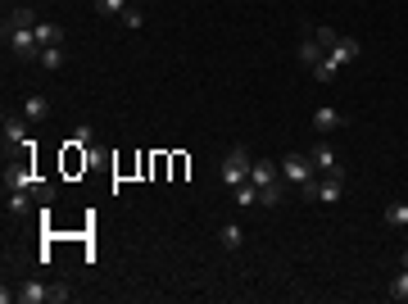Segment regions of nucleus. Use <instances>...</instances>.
<instances>
[{
  "label": "nucleus",
  "instance_id": "nucleus-1",
  "mask_svg": "<svg viewBox=\"0 0 408 304\" xmlns=\"http://www.w3.org/2000/svg\"><path fill=\"white\" fill-rule=\"evenodd\" d=\"M37 14L28 10V5H19V10L10 14V19H5V45H10L14 50V59H23V64H28V59H41V41H37Z\"/></svg>",
  "mask_w": 408,
  "mask_h": 304
},
{
  "label": "nucleus",
  "instance_id": "nucleus-2",
  "mask_svg": "<svg viewBox=\"0 0 408 304\" xmlns=\"http://www.w3.org/2000/svg\"><path fill=\"white\" fill-rule=\"evenodd\" d=\"M249 182L258 186V200L263 205H281V163H272V159H254L249 163Z\"/></svg>",
  "mask_w": 408,
  "mask_h": 304
},
{
  "label": "nucleus",
  "instance_id": "nucleus-3",
  "mask_svg": "<svg viewBox=\"0 0 408 304\" xmlns=\"http://www.w3.org/2000/svg\"><path fill=\"white\" fill-rule=\"evenodd\" d=\"M249 163H254V154H249L245 145H232V150H227V159H223V182H227V186L249 182Z\"/></svg>",
  "mask_w": 408,
  "mask_h": 304
},
{
  "label": "nucleus",
  "instance_id": "nucleus-4",
  "mask_svg": "<svg viewBox=\"0 0 408 304\" xmlns=\"http://www.w3.org/2000/svg\"><path fill=\"white\" fill-rule=\"evenodd\" d=\"M327 59H332L336 68L354 64V59H363V41H358V37H340V32H336L332 45H327Z\"/></svg>",
  "mask_w": 408,
  "mask_h": 304
},
{
  "label": "nucleus",
  "instance_id": "nucleus-5",
  "mask_svg": "<svg viewBox=\"0 0 408 304\" xmlns=\"http://www.w3.org/2000/svg\"><path fill=\"white\" fill-rule=\"evenodd\" d=\"M309 159H313V168H318V173H323V177H345V168H340V159H336V150H332V145H313V154H309Z\"/></svg>",
  "mask_w": 408,
  "mask_h": 304
},
{
  "label": "nucleus",
  "instance_id": "nucleus-6",
  "mask_svg": "<svg viewBox=\"0 0 408 304\" xmlns=\"http://www.w3.org/2000/svg\"><path fill=\"white\" fill-rule=\"evenodd\" d=\"M345 114H336L332 105H323V109H313V132H318V136H327V132H340L345 128Z\"/></svg>",
  "mask_w": 408,
  "mask_h": 304
},
{
  "label": "nucleus",
  "instance_id": "nucleus-7",
  "mask_svg": "<svg viewBox=\"0 0 408 304\" xmlns=\"http://www.w3.org/2000/svg\"><path fill=\"white\" fill-rule=\"evenodd\" d=\"M14 300H19V304H45V300H50V286L37 282V277H28V282H19Z\"/></svg>",
  "mask_w": 408,
  "mask_h": 304
},
{
  "label": "nucleus",
  "instance_id": "nucleus-8",
  "mask_svg": "<svg viewBox=\"0 0 408 304\" xmlns=\"http://www.w3.org/2000/svg\"><path fill=\"white\" fill-rule=\"evenodd\" d=\"M345 196V177H318V200L323 205H336Z\"/></svg>",
  "mask_w": 408,
  "mask_h": 304
},
{
  "label": "nucleus",
  "instance_id": "nucleus-9",
  "mask_svg": "<svg viewBox=\"0 0 408 304\" xmlns=\"http://www.w3.org/2000/svg\"><path fill=\"white\" fill-rule=\"evenodd\" d=\"M5 145H32V136H28V119H5Z\"/></svg>",
  "mask_w": 408,
  "mask_h": 304
},
{
  "label": "nucleus",
  "instance_id": "nucleus-10",
  "mask_svg": "<svg viewBox=\"0 0 408 304\" xmlns=\"http://www.w3.org/2000/svg\"><path fill=\"white\" fill-rule=\"evenodd\" d=\"M37 41H41V50L45 45H64V28L59 23H37Z\"/></svg>",
  "mask_w": 408,
  "mask_h": 304
},
{
  "label": "nucleus",
  "instance_id": "nucleus-11",
  "mask_svg": "<svg viewBox=\"0 0 408 304\" xmlns=\"http://www.w3.org/2000/svg\"><path fill=\"white\" fill-rule=\"evenodd\" d=\"M45 114H50V105H45V96H28V100H23V119H28V123H41Z\"/></svg>",
  "mask_w": 408,
  "mask_h": 304
},
{
  "label": "nucleus",
  "instance_id": "nucleus-12",
  "mask_svg": "<svg viewBox=\"0 0 408 304\" xmlns=\"http://www.w3.org/2000/svg\"><path fill=\"white\" fill-rule=\"evenodd\" d=\"M32 173H28V168H10V173H5V191H32Z\"/></svg>",
  "mask_w": 408,
  "mask_h": 304
},
{
  "label": "nucleus",
  "instance_id": "nucleus-13",
  "mask_svg": "<svg viewBox=\"0 0 408 304\" xmlns=\"http://www.w3.org/2000/svg\"><path fill=\"white\" fill-rule=\"evenodd\" d=\"M323 54H327V45L323 41H318V37H309V41H300V64H318V59H323Z\"/></svg>",
  "mask_w": 408,
  "mask_h": 304
},
{
  "label": "nucleus",
  "instance_id": "nucleus-14",
  "mask_svg": "<svg viewBox=\"0 0 408 304\" xmlns=\"http://www.w3.org/2000/svg\"><path fill=\"white\" fill-rule=\"evenodd\" d=\"M218 241H223V250H241V245H245V232H241L236 223H227V227H218Z\"/></svg>",
  "mask_w": 408,
  "mask_h": 304
},
{
  "label": "nucleus",
  "instance_id": "nucleus-15",
  "mask_svg": "<svg viewBox=\"0 0 408 304\" xmlns=\"http://www.w3.org/2000/svg\"><path fill=\"white\" fill-rule=\"evenodd\" d=\"M232 196H236L241 209H254L258 205V186L254 182H241V186H232Z\"/></svg>",
  "mask_w": 408,
  "mask_h": 304
},
{
  "label": "nucleus",
  "instance_id": "nucleus-16",
  "mask_svg": "<svg viewBox=\"0 0 408 304\" xmlns=\"http://www.w3.org/2000/svg\"><path fill=\"white\" fill-rule=\"evenodd\" d=\"M37 64H41L45 73H59V68H64V50H59V45H45V50H41V59H37Z\"/></svg>",
  "mask_w": 408,
  "mask_h": 304
},
{
  "label": "nucleus",
  "instance_id": "nucleus-17",
  "mask_svg": "<svg viewBox=\"0 0 408 304\" xmlns=\"http://www.w3.org/2000/svg\"><path fill=\"white\" fill-rule=\"evenodd\" d=\"M386 223H390V227H408V200H395V205H386Z\"/></svg>",
  "mask_w": 408,
  "mask_h": 304
},
{
  "label": "nucleus",
  "instance_id": "nucleus-18",
  "mask_svg": "<svg viewBox=\"0 0 408 304\" xmlns=\"http://www.w3.org/2000/svg\"><path fill=\"white\" fill-rule=\"evenodd\" d=\"M390 300H399V304L408 300V268H399L395 277H390Z\"/></svg>",
  "mask_w": 408,
  "mask_h": 304
},
{
  "label": "nucleus",
  "instance_id": "nucleus-19",
  "mask_svg": "<svg viewBox=\"0 0 408 304\" xmlns=\"http://www.w3.org/2000/svg\"><path fill=\"white\" fill-rule=\"evenodd\" d=\"M96 14H105V19H123V14H127V0H96Z\"/></svg>",
  "mask_w": 408,
  "mask_h": 304
},
{
  "label": "nucleus",
  "instance_id": "nucleus-20",
  "mask_svg": "<svg viewBox=\"0 0 408 304\" xmlns=\"http://www.w3.org/2000/svg\"><path fill=\"white\" fill-rule=\"evenodd\" d=\"M5 205H10V214H28L32 200H28V191H5Z\"/></svg>",
  "mask_w": 408,
  "mask_h": 304
},
{
  "label": "nucleus",
  "instance_id": "nucleus-21",
  "mask_svg": "<svg viewBox=\"0 0 408 304\" xmlns=\"http://www.w3.org/2000/svg\"><path fill=\"white\" fill-rule=\"evenodd\" d=\"M336 73H340V68H336L332 59H327V54H323V59H318V64H313V77H318V82H332Z\"/></svg>",
  "mask_w": 408,
  "mask_h": 304
},
{
  "label": "nucleus",
  "instance_id": "nucleus-22",
  "mask_svg": "<svg viewBox=\"0 0 408 304\" xmlns=\"http://www.w3.org/2000/svg\"><path fill=\"white\" fill-rule=\"evenodd\" d=\"M96 141V128H91V123H77L73 128V145H91Z\"/></svg>",
  "mask_w": 408,
  "mask_h": 304
},
{
  "label": "nucleus",
  "instance_id": "nucleus-23",
  "mask_svg": "<svg viewBox=\"0 0 408 304\" xmlns=\"http://www.w3.org/2000/svg\"><path fill=\"white\" fill-rule=\"evenodd\" d=\"M141 23H145V14H141L136 5H127V14H123V28H127V32H136Z\"/></svg>",
  "mask_w": 408,
  "mask_h": 304
},
{
  "label": "nucleus",
  "instance_id": "nucleus-24",
  "mask_svg": "<svg viewBox=\"0 0 408 304\" xmlns=\"http://www.w3.org/2000/svg\"><path fill=\"white\" fill-rule=\"evenodd\" d=\"M68 300H73V291H68L64 282H54L50 286V304H68Z\"/></svg>",
  "mask_w": 408,
  "mask_h": 304
},
{
  "label": "nucleus",
  "instance_id": "nucleus-25",
  "mask_svg": "<svg viewBox=\"0 0 408 304\" xmlns=\"http://www.w3.org/2000/svg\"><path fill=\"white\" fill-rule=\"evenodd\" d=\"M399 259H404V268H408V250H404V254H399Z\"/></svg>",
  "mask_w": 408,
  "mask_h": 304
}]
</instances>
